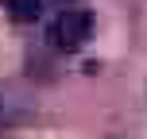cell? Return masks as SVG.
Returning <instances> with one entry per match:
<instances>
[{
    "mask_svg": "<svg viewBox=\"0 0 147 139\" xmlns=\"http://www.w3.org/2000/svg\"><path fill=\"white\" fill-rule=\"evenodd\" d=\"M89 35H93V15L85 12V8H62L58 15H54V23L47 27V39H51L54 50H81V46L89 43Z\"/></svg>",
    "mask_w": 147,
    "mask_h": 139,
    "instance_id": "6da1fadb",
    "label": "cell"
},
{
    "mask_svg": "<svg viewBox=\"0 0 147 139\" xmlns=\"http://www.w3.org/2000/svg\"><path fill=\"white\" fill-rule=\"evenodd\" d=\"M4 8L16 23H35L43 15V0H4Z\"/></svg>",
    "mask_w": 147,
    "mask_h": 139,
    "instance_id": "7a4b0ae2",
    "label": "cell"
}]
</instances>
